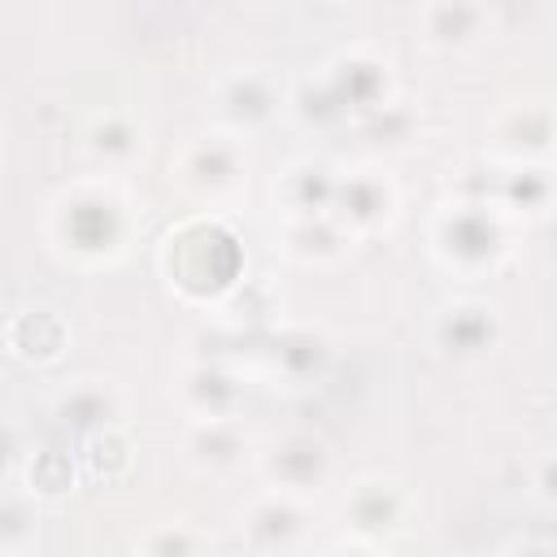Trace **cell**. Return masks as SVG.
<instances>
[{"label": "cell", "mask_w": 557, "mask_h": 557, "mask_svg": "<svg viewBox=\"0 0 557 557\" xmlns=\"http://www.w3.org/2000/svg\"><path fill=\"white\" fill-rule=\"evenodd\" d=\"M387 87H392L387 61L370 48H352V52H339L322 78L300 87L296 109L309 122H331V117H352V113L366 117L387 104Z\"/></svg>", "instance_id": "obj_1"}, {"label": "cell", "mask_w": 557, "mask_h": 557, "mask_svg": "<svg viewBox=\"0 0 557 557\" xmlns=\"http://www.w3.org/2000/svg\"><path fill=\"white\" fill-rule=\"evenodd\" d=\"M126 226H131L126 200L109 183H78L52 205V239L65 252L87 257V261L117 257Z\"/></svg>", "instance_id": "obj_2"}, {"label": "cell", "mask_w": 557, "mask_h": 557, "mask_svg": "<svg viewBox=\"0 0 557 557\" xmlns=\"http://www.w3.org/2000/svg\"><path fill=\"white\" fill-rule=\"evenodd\" d=\"M239 265L244 257L235 248V235L209 218H196L165 239L170 283L187 296H226L231 287H239Z\"/></svg>", "instance_id": "obj_3"}, {"label": "cell", "mask_w": 557, "mask_h": 557, "mask_svg": "<svg viewBox=\"0 0 557 557\" xmlns=\"http://www.w3.org/2000/svg\"><path fill=\"white\" fill-rule=\"evenodd\" d=\"M435 252L444 265H453L461 274L492 270L509 252V213L496 200L453 205L435 222Z\"/></svg>", "instance_id": "obj_4"}, {"label": "cell", "mask_w": 557, "mask_h": 557, "mask_svg": "<svg viewBox=\"0 0 557 557\" xmlns=\"http://www.w3.org/2000/svg\"><path fill=\"white\" fill-rule=\"evenodd\" d=\"M174 178L209 205L231 200L248 183V148L239 135H200L178 152Z\"/></svg>", "instance_id": "obj_5"}, {"label": "cell", "mask_w": 557, "mask_h": 557, "mask_svg": "<svg viewBox=\"0 0 557 557\" xmlns=\"http://www.w3.org/2000/svg\"><path fill=\"white\" fill-rule=\"evenodd\" d=\"M261 470L265 479L274 483V492H287V496H309L318 492L331 470H335V457L326 448L322 435H309V431H292L283 440H274L265 453H261Z\"/></svg>", "instance_id": "obj_6"}, {"label": "cell", "mask_w": 557, "mask_h": 557, "mask_svg": "<svg viewBox=\"0 0 557 557\" xmlns=\"http://www.w3.org/2000/svg\"><path fill=\"white\" fill-rule=\"evenodd\" d=\"M239 535L257 557H278L309 535V505L287 492H265L244 509Z\"/></svg>", "instance_id": "obj_7"}, {"label": "cell", "mask_w": 557, "mask_h": 557, "mask_svg": "<svg viewBox=\"0 0 557 557\" xmlns=\"http://www.w3.org/2000/svg\"><path fill=\"white\" fill-rule=\"evenodd\" d=\"M396 213V187L374 174V170H352L344 178H335V196H331V218L357 235V231H374Z\"/></svg>", "instance_id": "obj_8"}, {"label": "cell", "mask_w": 557, "mask_h": 557, "mask_svg": "<svg viewBox=\"0 0 557 557\" xmlns=\"http://www.w3.org/2000/svg\"><path fill=\"white\" fill-rule=\"evenodd\" d=\"M278 109H283V96L265 70H235L218 83V117L235 131L270 126Z\"/></svg>", "instance_id": "obj_9"}, {"label": "cell", "mask_w": 557, "mask_h": 557, "mask_svg": "<svg viewBox=\"0 0 557 557\" xmlns=\"http://www.w3.org/2000/svg\"><path fill=\"white\" fill-rule=\"evenodd\" d=\"M331 339L318 331V326H283L270 335L265 344V361L270 370L287 383V387H309L326 374L331 366Z\"/></svg>", "instance_id": "obj_10"}, {"label": "cell", "mask_w": 557, "mask_h": 557, "mask_svg": "<svg viewBox=\"0 0 557 557\" xmlns=\"http://www.w3.org/2000/svg\"><path fill=\"white\" fill-rule=\"evenodd\" d=\"M183 453L205 474H235L252 457V435L244 431L239 418H205L187 426Z\"/></svg>", "instance_id": "obj_11"}, {"label": "cell", "mask_w": 557, "mask_h": 557, "mask_svg": "<svg viewBox=\"0 0 557 557\" xmlns=\"http://www.w3.org/2000/svg\"><path fill=\"white\" fill-rule=\"evenodd\" d=\"M435 344L453 357H479L500 339V313L487 300H453L435 313Z\"/></svg>", "instance_id": "obj_12"}, {"label": "cell", "mask_w": 557, "mask_h": 557, "mask_svg": "<svg viewBox=\"0 0 557 557\" xmlns=\"http://www.w3.org/2000/svg\"><path fill=\"white\" fill-rule=\"evenodd\" d=\"M244 379L218 361H196L191 370H183L178 379V396L191 409V422L205 418H239L244 409Z\"/></svg>", "instance_id": "obj_13"}, {"label": "cell", "mask_w": 557, "mask_h": 557, "mask_svg": "<svg viewBox=\"0 0 557 557\" xmlns=\"http://www.w3.org/2000/svg\"><path fill=\"white\" fill-rule=\"evenodd\" d=\"M344 522L357 540H383L405 522V496L387 479H361L344 496Z\"/></svg>", "instance_id": "obj_14"}, {"label": "cell", "mask_w": 557, "mask_h": 557, "mask_svg": "<svg viewBox=\"0 0 557 557\" xmlns=\"http://www.w3.org/2000/svg\"><path fill=\"white\" fill-rule=\"evenodd\" d=\"M335 170L326 161H313V157H300L292 161L278 183H274V196L283 205L287 218H318V213H331V196H335Z\"/></svg>", "instance_id": "obj_15"}, {"label": "cell", "mask_w": 557, "mask_h": 557, "mask_svg": "<svg viewBox=\"0 0 557 557\" xmlns=\"http://www.w3.org/2000/svg\"><path fill=\"white\" fill-rule=\"evenodd\" d=\"M553 148V109L548 104H518L496 126V152L527 165V157H548Z\"/></svg>", "instance_id": "obj_16"}, {"label": "cell", "mask_w": 557, "mask_h": 557, "mask_svg": "<svg viewBox=\"0 0 557 557\" xmlns=\"http://www.w3.org/2000/svg\"><path fill=\"white\" fill-rule=\"evenodd\" d=\"M352 235L331 218V213H318V218H287L283 226V248L305 261V265H326V261H339L348 252Z\"/></svg>", "instance_id": "obj_17"}, {"label": "cell", "mask_w": 557, "mask_h": 557, "mask_svg": "<svg viewBox=\"0 0 557 557\" xmlns=\"http://www.w3.org/2000/svg\"><path fill=\"white\" fill-rule=\"evenodd\" d=\"M487 26H492V13L483 4L453 0V4L422 9V30H426V39L435 48H470V44H479L487 35Z\"/></svg>", "instance_id": "obj_18"}, {"label": "cell", "mask_w": 557, "mask_h": 557, "mask_svg": "<svg viewBox=\"0 0 557 557\" xmlns=\"http://www.w3.org/2000/svg\"><path fill=\"white\" fill-rule=\"evenodd\" d=\"M87 152L104 165V170H122L131 165L139 152H144V126L131 117V113H100L91 126H87Z\"/></svg>", "instance_id": "obj_19"}, {"label": "cell", "mask_w": 557, "mask_h": 557, "mask_svg": "<svg viewBox=\"0 0 557 557\" xmlns=\"http://www.w3.org/2000/svg\"><path fill=\"white\" fill-rule=\"evenodd\" d=\"M57 418H61L70 431H78V435L87 440V435L113 426V418H117V396H113V387H104V383H78V387H70V392L57 400Z\"/></svg>", "instance_id": "obj_20"}, {"label": "cell", "mask_w": 557, "mask_h": 557, "mask_svg": "<svg viewBox=\"0 0 557 557\" xmlns=\"http://www.w3.org/2000/svg\"><path fill=\"white\" fill-rule=\"evenodd\" d=\"M9 348L30 361H52L65 348V322L57 309H26L9 322Z\"/></svg>", "instance_id": "obj_21"}, {"label": "cell", "mask_w": 557, "mask_h": 557, "mask_svg": "<svg viewBox=\"0 0 557 557\" xmlns=\"http://www.w3.org/2000/svg\"><path fill=\"white\" fill-rule=\"evenodd\" d=\"M548 200H553V174H548V165H518V170H509L505 174V183H500V209L505 213H544L548 209Z\"/></svg>", "instance_id": "obj_22"}, {"label": "cell", "mask_w": 557, "mask_h": 557, "mask_svg": "<svg viewBox=\"0 0 557 557\" xmlns=\"http://www.w3.org/2000/svg\"><path fill=\"white\" fill-rule=\"evenodd\" d=\"M39 535L35 500L26 492H0V553H22Z\"/></svg>", "instance_id": "obj_23"}, {"label": "cell", "mask_w": 557, "mask_h": 557, "mask_svg": "<svg viewBox=\"0 0 557 557\" xmlns=\"http://www.w3.org/2000/svg\"><path fill=\"white\" fill-rule=\"evenodd\" d=\"M144 557H200L205 553V535L191 522H161L144 535L139 544Z\"/></svg>", "instance_id": "obj_24"}, {"label": "cell", "mask_w": 557, "mask_h": 557, "mask_svg": "<svg viewBox=\"0 0 557 557\" xmlns=\"http://www.w3.org/2000/svg\"><path fill=\"white\" fill-rule=\"evenodd\" d=\"M361 131H366L374 144H405V139L413 135V113H409L405 104L387 100L383 109H374V113L361 117Z\"/></svg>", "instance_id": "obj_25"}, {"label": "cell", "mask_w": 557, "mask_h": 557, "mask_svg": "<svg viewBox=\"0 0 557 557\" xmlns=\"http://www.w3.org/2000/svg\"><path fill=\"white\" fill-rule=\"evenodd\" d=\"M70 479H74V470H70V457L65 453H39L35 461H30V492H39V496H61V492H70Z\"/></svg>", "instance_id": "obj_26"}, {"label": "cell", "mask_w": 557, "mask_h": 557, "mask_svg": "<svg viewBox=\"0 0 557 557\" xmlns=\"http://www.w3.org/2000/svg\"><path fill=\"white\" fill-rule=\"evenodd\" d=\"M17 448H22V444H17V426L0 418V470H9V466H13Z\"/></svg>", "instance_id": "obj_27"}, {"label": "cell", "mask_w": 557, "mask_h": 557, "mask_svg": "<svg viewBox=\"0 0 557 557\" xmlns=\"http://www.w3.org/2000/svg\"><path fill=\"white\" fill-rule=\"evenodd\" d=\"M505 557H553V544H544V540H522V544H509Z\"/></svg>", "instance_id": "obj_28"}, {"label": "cell", "mask_w": 557, "mask_h": 557, "mask_svg": "<svg viewBox=\"0 0 557 557\" xmlns=\"http://www.w3.org/2000/svg\"><path fill=\"white\" fill-rule=\"evenodd\" d=\"M548 483H553V457L540 461V479H535V500H540V505L553 500V487H548Z\"/></svg>", "instance_id": "obj_29"}, {"label": "cell", "mask_w": 557, "mask_h": 557, "mask_svg": "<svg viewBox=\"0 0 557 557\" xmlns=\"http://www.w3.org/2000/svg\"><path fill=\"white\" fill-rule=\"evenodd\" d=\"M326 557H374V553H366V548H339V553H326Z\"/></svg>", "instance_id": "obj_30"}]
</instances>
